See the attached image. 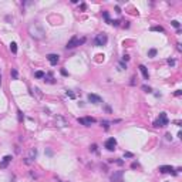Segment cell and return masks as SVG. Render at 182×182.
<instances>
[{
	"label": "cell",
	"instance_id": "obj_1",
	"mask_svg": "<svg viewBox=\"0 0 182 182\" xmlns=\"http://www.w3.org/2000/svg\"><path fill=\"white\" fill-rule=\"evenodd\" d=\"M29 34L33 37L34 40H43L44 36H46V30H44V27L41 26V23L33 21V23H30V26H29Z\"/></svg>",
	"mask_w": 182,
	"mask_h": 182
},
{
	"label": "cell",
	"instance_id": "obj_2",
	"mask_svg": "<svg viewBox=\"0 0 182 182\" xmlns=\"http://www.w3.org/2000/svg\"><path fill=\"white\" fill-rule=\"evenodd\" d=\"M168 124H169V120H168L166 112H161L159 117L154 121V127H155V128H162V127H166Z\"/></svg>",
	"mask_w": 182,
	"mask_h": 182
},
{
	"label": "cell",
	"instance_id": "obj_3",
	"mask_svg": "<svg viewBox=\"0 0 182 182\" xmlns=\"http://www.w3.org/2000/svg\"><path fill=\"white\" fill-rule=\"evenodd\" d=\"M83 43H85V37H83V39H80V37H77V36H73L70 40H68V43H67L66 49H75L77 46H80V44H83Z\"/></svg>",
	"mask_w": 182,
	"mask_h": 182
},
{
	"label": "cell",
	"instance_id": "obj_4",
	"mask_svg": "<svg viewBox=\"0 0 182 182\" xmlns=\"http://www.w3.org/2000/svg\"><path fill=\"white\" fill-rule=\"evenodd\" d=\"M108 43V37L105 33H100L95 36V39H94V46H97V47H102V46H105Z\"/></svg>",
	"mask_w": 182,
	"mask_h": 182
},
{
	"label": "cell",
	"instance_id": "obj_5",
	"mask_svg": "<svg viewBox=\"0 0 182 182\" xmlns=\"http://www.w3.org/2000/svg\"><path fill=\"white\" fill-rule=\"evenodd\" d=\"M104 147L108 149V151H114L117 147V140L114 138V137H111V138H108L105 142H104Z\"/></svg>",
	"mask_w": 182,
	"mask_h": 182
},
{
	"label": "cell",
	"instance_id": "obj_6",
	"mask_svg": "<svg viewBox=\"0 0 182 182\" xmlns=\"http://www.w3.org/2000/svg\"><path fill=\"white\" fill-rule=\"evenodd\" d=\"M77 121H78L81 125H84V127H90L91 124L95 122V120H94L92 117H83V118H78Z\"/></svg>",
	"mask_w": 182,
	"mask_h": 182
},
{
	"label": "cell",
	"instance_id": "obj_7",
	"mask_svg": "<svg viewBox=\"0 0 182 182\" xmlns=\"http://www.w3.org/2000/svg\"><path fill=\"white\" fill-rule=\"evenodd\" d=\"M36 157H37V149L31 148L30 151H29V155H27V158H26V164H31L34 159H36Z\"/></svg>",
	"mask_w": 182,
	"mask_h": 182
},
{
	"label": "cell",
	"instance_id": "obj_8",
	"mask_svg": "<svg viewBox=\"0 0 182 182\" xmlns=\"http://www.w3.org/2000/svg\"><path fill=\"white\" fill-rule=\"evenodd\" d=\"M122 175H124L122 171H117V172H114V174L111 175V182H124Z\"/></svg>",
	"mask_w": 182,
	"mask_h": 182
},
{
	"label": "cell",
	"instance_id": "obj_9",
	"mask_svg": "<svg viewBox=\"0 0 182 182\" xmlns=\"http://www.w3.org/2000/svg\"><path fill=\"white\" fill-rule=\"evenodd\" d=\"M159 171H161L162 174H174V175H176L174 166H171V165H161L159 166Z\"/></svg>",
	"mask_w": 182,
	"mask_h": 182
},
{
	"label": "cell",
	"instance_id": "obj_10",
	"mask_svg": "<svg viewBox=\"0 0 182 182\" xmlns=\"http://www.w3.org/2000/svg\"><path fill=\"white\" fill-rule=\"evenodd\" d=\"M11 155H6V157H3V159H1V162H0V169H6L9 166V164L11 162Z\"/></svg>",
	"mask_w": 182,
	"mask_h": 182
},
{
	"label": "cell",
	"instance_id": "obj_11",
	"mask_svg": "<svg viewBox=\"0 0 182 182\" xmlns=\"http://www.w3.org/2000/svg\"><path fill=\"white\" fill-rule=\"evenodd\" d=\"M47 60L51 66H57L60 57H58V54H47Z\"/></svg>",
	"mask_w": 182,
	"mask_h": 182
},
{
	"label": "cell",
	"instance_id": "obj_12",
	"mask_svg": "<svg viewBox=\"0 0 182 182\" xmlns=\"http://www.w3.org/2000/svg\"><path fill=\"white\" fill-rule=\"evenodd\" d=\"M87 98H88V101L90 102H92V104H100L102 100H101V97L100 95H97V94H88L87 95Z\"/></svg>",
	"mask_w": 182,
	"mask_h": 182
},
{
	"label": "cell",
	"instance_id": "obj_13",
	"mask_svg": "<svg viewBox=\"0 0 182 182\" xmlns=\"http://www.w3.org/2000/svg\"><path fill=\"white\" fill-rule=\"evenodd\" d=\"M56 124H57V127H61V128L68 125V124H67V120L64 118V117H61V115L56 117Z\"/></svg>",
	"mask_w": 182,
	"mask_h": 182
},
{
	"label": "cell",
	"instance_id": "obj_14",
	"mask_svg": "<svg viewBox=\"0 0 182 182\" xmlns=\"http://www.w3.org/2000/svg\"><path fill=\"white\" fill-rule=\"evenodd\" d=\"M138 68H140V71H141V74H142V77H144L145 80H149V74H148V70H147V67L144 66V64H141Z\"/></svg>",
	"mask_w": 182,
	"mask_h": 182
},
{
	"label": "cell",
	"instance_id": "obj_15",
	"mask_svg": "<svg viewBox=\"0 0 182 182\" xmlns=\"http://www.w3.org/2000/svg\"><path fill=\"white\" fill-rule=\"evenodd\" d=\"M44 81H46V83L53 84V83H54V80H53V74H51V73H47V74L44 75Z\"/></svg>",
	"mask_w": 182,
	"mask_h": 182
},
{
	"label": "cell",
	"instance_id": "obj_16",
	"mask_svg": "<svg viewBox=\"0 0 182 182\" xmlns=\"http://www.w3.org/2000/svg\"><path fill=\"white\" fill-rule=\"evenodd\" d=\"M33 94L37 95V98H41V97H43V92L40 91V88H37V87H34V88H33Z\"/></svg>",
	"mask_w": 182,
	"mask_h": 182
},
{
	"label": "cell",
	"instance_id": "obj_17",
	"mask_svg": "<svg viewBox=\"0 0 182 182\" xmlns=\"http://www.w3.org/2000/svg\"><path fill=\"white\" fill-rule=\"evenodd\" d=\"M151 30H152V31H159V33H164V31H165L164 27H161V26H154V27H151Z\"/></svg>",
	"mask_w": 182,
	"mask_h": 182
},
{
	"label": "cell",
	"instance_id": "obj_18",
	"mask_svg": "<svg viewBox=\"0 0 182 182\" xmlns=\"http://www.w3.org/2000/svg\"><path fill=\"white\" fill-rule=\"evenodd\" d=\"M10 51H11L13 54H16V53H17V44H16L14 41L10 43Z\"/></svg>",
	"mask_w": 182,
	"mask_h": 182
},
{
	"label": "cell",
	"instance_id": "obj_19",
	"mask_svg": "<svg viewBox=\"0 0 182 182\" xmlns=\"http://www.w3.org/2000/svg\"><path fill=\"white\" fill-rule=\"evenodd\" d=\"M44 75H46L44 71H36V73H34V77H36V78H44Z\"/></svg>",
	"mask_w": 182,
	"mask_h": 182
},
{
	"label": "cell",
	"instance_id": "obj_20",
	"mask_svg": "<svg viewBox=\"0 0 182 182\" xmlns=\"http://www.w3.org/2000/svg\"><path fill=\"white\" fill-rule=\"evenodd\" d=\"M157 56V49H151L148 51V57H155Z\"/></svg>",
	"mask_w": 182,
	"mask_h": 182
},
{
	"label": "cell",
	"instance_id": "obj_21",
	"mask_svg": "<svg viewBox=\"0 0 182 182\" xmlns=\"http://www.w3.org/2000/svg\"><path fill=\"white\" fill-rule=\"evenodd\" d=\"M66 94H67V97H70L71 100H74V98H75V94H74V92H73L71 90H67V91H66Z\"/></svg>",
	"mask_w": 182,
	"mask_h": 182
},
{
	"label": "cell",
	"instance_id": "obj_22",
	"mask_svg": "<svg viewBox=\"0 0 182 182\" xmlns=\"http://www.w3.org/2000/svg\"><path fill=\"white\" fill-rule=\"evenodd\" d=\"M171 24L174 26L175 29H178V30H179V27H181V23H179L178 20H172V21H171Z\"/></svg>",
	"mask_w": 182,
	"mask_h": 182
},
{
	"label": "cell",
	"instance_id": "obj_23",
	"mask_svg": "<svg viewBox=\"0 0 182 182\" xmlns=\"http://www.w3.org/2000/svg\"><path fill=\"white\" fill-rule=\"evenodd\" d=\"M102 17L105 19V21H107V23H111V20H110V14H108V11H102Z\"/></svg>",
	"mask_w": 182,
	"mask_h": 182
},
{
	"label": "cell",
	"instance_id": "obj_24",
	"mask_svg": "<svg viewBox=\"0 0 182 182\" xmlns=\"http://www.w3.org/2000/svg\"><path fill=\"white\" fill-rule=\"evenodd\" d=\"M11 77H13L14 80H17V77H19V73H17V70H14V68L11 70Z\"/></svg>",
	"mask_w": 182,
	"mask_h": 182
},
{
	"label": "cell",
	"instance_id": "obj_25",
	"mask_svg": "<svg viewBox=\"0 0 182 182\" xmlns=\"http://www.w3.org/2000/svg\"><path fill=\"white\" fill-rule=\"evenodd\" d=\"M101 125H104V130H108V128H110V122H108V121H105V120H104V121H101Z\"/></svg>",
	"mask_w": 182,
	"mask_h": 182
},
{
	"label": "cell",
	"instance_id": "obj_26",
	"mask_svg": "<svg viewBox=\"0 0 182 182\" xmlns=\"http://www.w3.org/2000/svg\"><path fill=\"white\" fill-rule=\"evenodd\" d=\"M98 147H97V144H92V145H91L90 147V151H92V152H98Z\"/></svg>",
	"mask_w": 182,
	"mask_h": 182
},
{
	"label": "cell",
	"instance_id": "obj_27",
	"mask_svg": "<svg viewBox=\"0 0 182 182\" xmlns=\"http://www.w3.org/2000/svg\"><path fill=\"white\" fill-rule=\"evenodd\" d=\"M142 90L145 91V92H152V88L148 87V85H142Z\"/></svg>",
	"mask_w": 182,
	"mask_h": 182
},
{
	"label": "cell",
	"instance_id": "obj_28",
	"mask_svg": "<svg viewBox=\"0 0 182 182\" xmlns=\"http://www.w3.org/2000/svg\"><path fill=\"white\" fill-rule=\"evenodd\" d=\"M166 63H168L169 66H175V64H176V61H175L174 58H168V60H166Z\"/></svg>",
	"mask_w": 182,
	"mask_h": 182
},
{
	"label": "cell",
	"instance_id": "obj_29",
	"mask_svg": "<svg viewBox=\"0 0 182 182\" xmlns=\"http://www.w3.org/2000/svg\"><path fill=\"white\" fill-rule=\"evenodd\" d=\"M17 114H19V121L21 122V121H23V118H24V115H23V112H21V111L19 110V111H17Z\"/></svg>",
	"mask_w": 182,
	"mask_h": 182
},
{
	"label": "cell",
	"instance_id": "obj_30",
	"mask_svg": "<svg viewBox=\"0 0 182 182\" xmlns=\"http://www.w3.org/2000/svg\"><path fill=\"white\" fill-rule=\"evenodd\" d=\"M124 157H127V158H134V154H131V152H125Z\"/></svg>",
	"mask_w": 182,
	"mask_h": 182
},
{
	"label": "cell",
	"instance_id": "obj_31",
	"mask_svg": "<svg viewBox=\"0 0 182 182\" xmlns=\"http://www.w3.org/2000/svg\"><path fill=\"white\" fill-rule=\"evenodd\" d=\"M46 154H47L49 157H53V151H51V149H46Z\"/></svg>",
	"mask_w": 182,
	"mask_h": 182
},
{
	"label": "cell",
	"instance_id": "obj_32",
	"mask_svg": "<svg viewBox=\"0 0 182 182\" xmlns=\"http://www.w3.org/2000/svg\"><path fill=\"white\" fill-rule=\"evenodd\" d=\"M111 24H114V26H120V20H112V21H111Z\"/></svg>",
	"mask_w": 182,
	"mask_h": 182
},
{
	"label": "cell",
	"instance_id": "obj_33",
	"mask_svg": "<svg viewBox=\"0 0 182 182\" xmlns=\"http://www.w3.org/2000/svg\"><path fill=\"white\" fill-rule=\"evenodd\" d=\"M125 68H127V66L124 63H120V70H125Z\"/></svg>",
	"mask_w": 182,
	"mask_h": 182
},
{
	"label": "cell",
	"instance_id": "obj_34",
	"mask_svg": "<svg viewBox=\"0 0 182 182\" xmlns=\"http://www.w3.org/2000/svg\"><path fill=\"white\" fill-rule=\"evenodd\" d=\"M122 60L128 61V60H130V56H128V54H124V56H122Z\"/></svg>",
	"mask_w": 182,
	"mask_h": 182
},
{
	"label": "cell",
	"instance_id": "obj_35",
	"mask_svg": "<svg viewBox=\"0 0 182 182\" xmlns=\"http://www.w3.org/2000/svg\"><path fill=\"white\" fill-rule=\"evenodd\" d=\"M181 94H182V91H181V90H176V91H175V95H176V97H179Z\"/></svg>",
	"mask_w": 182,
	"mask_h": 182
},
{
	"label": "cell",
	"instance_id": "obj_36",
	"mask_svg": "<svg viewBox=\"0 0 182 182\" xmlns=\"http://www.w3.org/2000/svg\"><path fill=\"white\" fill-rule=\"evenodd\" d=\"M165 137H166V140H168V141H171V140H172V135H171V134H166Z\"/></svg>",
	"mask_w": 182,
	"mask_h": 182
},
{
	"label": "cell",
	"instance_id": "obj_37",
	"mask_svg": "<svg viewBox=\"0 0 182 182\" xmlns=\"http://www.w3.org/2000/svg\"><path fill=\"white\" fill-rule=\"evenodd\" d=\"M117 164H118V165H122V164H124V161H121V159H118V161H117Z\"/></svg>",
	"mask_w": 182,
	"mask_h": 182
},
{
	"label": "cell",
	"instance_id": "obj_38",
	"mask_svg": "<svg viewBox=\"0 0 182 182\" xmlns=\"http://www.w3.org/2000/svg\"><path fill=\"white\" fill-rule=\"evenodd\" d=\"M80 7H81V10H85V9H87V6H85V4H84V3H83V4H81Z\"/></svg>",
	"mask_w": 182,
	"mask_h": 182
},
{
	"label": "cell",
	"instance_id": "obj_39",
	"mask_svg": "<svg viewBox=\"0 0 182 182\" xmlns=\"http://www.w3.org/2000/svg\"><path fill=\"white\" fill-rule=\"evenodd\" d=\"M115 11H117V13H121V9H120L118 6H117V7H115Z\"/></svg>",
	"mask_w": 182,
	"mask_h": 182
},
{
	"label": "cell",
	"instance_id": "obj_40",
	"mask_svg": "<svg viewBox=\"0 0 182 182\" xmlns=\"http://www.w3.org/2000/svg\"><path fill=\"white\" fill-rule=\"evenodd\" d=\"M61 74H63V75H67V71H66V70H64V68L61 70Z\"/></svg>",
	"mask_w": 182,
	"mask_h": 182
},
{
	"label": "cell",
	"instance_id": "obj_41",
	"mask_svg": "<svg viewBox=\"0 0 182 182\" xmlns=\"http://www.w3.org/2000/svg\"><path fill=\"white\" fill-rule=\"evenodd\" d=\"M0 85H1V75H0Z\"/></svg>",
	"mask_w": 182,
	"mask_h": 182
},
{
	"label": "cell",
	"instance_id": "obj_42",
	"mask_svg": "<svg viewBox=\"0 0 182 182\" xmlns=\"http://www.w3.org/2000/svg\"><path fill=\"white\" fill-rule=\"evenodd\" d=\"M11 181H14V176H13V179H11Z\"/></svg>",
	"mask_w": 182,
	"mask_h": 182
},
{
	"label": "cell",
	"instance_id": "obj_43",
	"mask_svg": "<svg viewBox=\"0 0 182 182\" xmlns=\"http://www.w3.org/2000/svg\"><path fill=\"white\" fill-rule=\"evenodd\" d=\"M60 182H61V181H60Z\"/></svg>",
	"mask_w": 182,
	"mask_h": 182
}]
</instances>
